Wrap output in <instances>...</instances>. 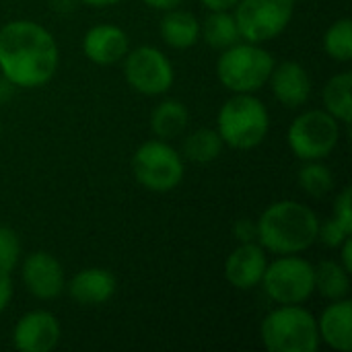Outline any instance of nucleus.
Listing matches in <instances>:
<instances>
[{
    "mask_svg": "<svg viewBox=\"0 0 352 352\" xmlns=\"http://www.w3.org/2000/svg\"><path fill=\"white\" fill-rule=\"evenodd\" d=\"M80 2L87 6H93V8H107V6H113L122 0H80Z\"/></svg>",
    "mask_w": 352,
    "mask_h": 352,
    "instance_id": "obj_34",
    "label": "nucleus"
},
{
    "mask_svg": "<svg viewBox=\"0 0 352 352\" xmlns=\"http://www.w3.org/2000/svg\"><path fill=\"white\" fill-rule=\"evenodd\" d=\"M260 338L270 352H316L320 349L318 320L303 305H278L260 326Z\"/></svg>",
    "mask_w": 352,
    "mask_h": 352,
    "instance_id": "obj_4",
    "label": "nucleus"
},
{
    "mask_svg": "<svg viewBox=\"0 0 352 352\" xmlns=\"http://www.w3.org/2000/svg\"><path fill=\"white\" fill-rule=\"evenodd\" d=\"M60 66V47L54 35L39 23L16 19L0 27V72L19 89L47 85Z\"/></svg>",
    "mask_w": 352,
    "mask_h": 352,
    "instance_id": "obj_1",
    "label": "nucleus"
},
{
    "mask_svg": "<svg viewBox=\"0 0 352 352\" xmlns=\"http://www.w3.org/2000/svg\"><path fill=\"white\" fill-rule=\"evenodd\" d=\"M0 132H2V122H0Z\"/></svg>",
    "mask_w": 352,
    "mask_h": 352,
    "instance_id": "obj_36",
    "label": "nucleus"
},
{
    "mask_svg": "<svg viewBox=\"0 0 352 352\" xmlns=\"http://www.w3.org/2000/svg\"><path fill=\"white\" fill-rule=\"evenodd\" d=\"M10 299H12V280H10V274L0 270V314L8 307Z\"/></svg>",
    "mask_w": 352,
    "mask_h": 352,
    "instance_id": "obj_30",
    "label": "nucleus"
},
{
    "mask_svg": "<svg viewBox=\"0 0 352 352\" xmlns=\"http://www.w3.org/2000/svg\"><path fill=\"white\" fill-rule=\"evenodd\" d=\"M235 237H237L241 243L254 241V239L258 237V229H256V225H254L252 221H248V219L237 221V225H235Z\"/></svg>",
    "mask_w": 352,
    "mask_h": 352,
    "instance_id": "obj_29",
    "label": "nucleus"
},
{
    "mask_svg": "<svg viewBox=\"0 0 352 352\" xmlns=\"http://www.w3.org/2000/svg\"><path fill=\"white\" fill-rule=\"evenodd\" d=\"M161 37L173 50L194 47L202 37V23L194 12L179 6L165 10L161 19Z\"/></svg>",
    "mask_w": 352,
    "mask_h": 352,
    "instance_id": "obj_18",
    "label": "nucleus"
},
{
    "mask_svg": "<svg viewBox=\"0 0 352 352\" xmlns=\"http://www.w3.org/2000/svg\"><path fill=\"white\" fill-rule=\"evenodd\" d=\"M2 82H4V78H2V72H0V89H2Z\"/></svg>",
    "mask_w": 352,
    "mask_h": 352,
    "instance_id": "obj_35",
    "label": "nucleus"
},
{
    "mask_svg": "<svg viewBox=\"0 0 352 352\" xmlns=\"http://www.w3.org/2000/svg\"><path fill=\"white\" fill-rule=\"evenodd\" d=\"M66 289L78 305L99 307L116 295L118 280L105 268H85L66 283Z\"/></svg>",
    "mask_w": 352,
    "mask_h": 352,
    "instance_id": "obj_16",
    "label": "nucleus"
},
{
    "mask_svg": "<svg viewBox=\"0 0 352 352\" xmlns=\"http://www.w3.org/2000/svg\"><path fill=\"white\" fill-rule=\"evenodd\" d=\"M299 186L305 194L314 198H324L334 188V175L330 167L322 161H305V165L299 169Z\"/></svg>",
    "mask_w": 352,
    "mask_h": 352,
    "instance_id": "obj_25",
    "label": "nucleus"
},
{
    "mask_svg": "<svg viewBox=\"0 0 352 352\" xmlns=\"http://www.w3.org/2000/svg\"><path fill=\"white\" fill-rule=\"evenodd\" d=\"M270 89L276 97V101L289 109H297L305 105L311 97V76L307 68L295 60H287L280 64H274L270 74Z\"/></svg>",
    "mask_w": 352,
    "mask_h": 352,
    "instance_id": "obj_15",
    "label": "nucleus"
},
{
    "mask_svg": "<svg viewBox=\"0 0 352 352\" xmlns=\"http://www.w3.org/2000/svg\"><path fill=\"white\" fill-rule=\"evenodd\" d=\"M190 122L188 107L177 99H165L151 111V130L161 140H171L184 134Z\"/></svg>",
    "mask_w": 352,
    "mask_h": 352,
    "instance_id": "obj_19",
    "label": "nucleus"
},
{
    "mask_svg": "<svg viewBox=\"0 0 352 352\" xmlns=\"http://www.w3.org/2000/svg\"><path fill=\"white\" fill-rule=\"evenodd\" d=\"M19 262H21V239L10 227L0 225V270L10 274L19 266Z\"/></svg>",
    "mask_w": 352,
    "mask_h": 352,
    "instance_id": "obj_26",
    "label": "nucleus"
},
{
    "mask_svg": "<svg viewBox=\"0 0 352 352\" xmlns=\"http://www.w3.org/2000/svg\"><path fill=\"white\" fill-rule=\"evenodd\" d=\"M274 56L260 43L237 41L221 52L217 60V76L231 93H258L270 80Z\"/></svg>",
    "mask_w": 352,
    "mask_h": 352,
    "instance_id": "obj_5",
    "label": "nucleus"
},
{
    "mask_svg": "<svg viewBox=\"0 0 352 352\" xmlns=\"http://www.w3.org/2000/svg\"><path fill=\"white\" fill-rule=\"evenodd\" d=\"M295 14V0H239L233 8L243 41L266 43L278 37Z\"/></svg>",
    "mask_w": 352,
    "mask_h": 352,
    "instance_id": "obj_9",
    "label": "nucleus"
},
{
    "mask_svg": "<svg viewBox=\"0 0 352 352\" xmlns=\"http://www.w3.org/2000/svg\"><path fill=\"white\" fill-rule=\"evenodd\" d=\"M146 6L155 8V10H171V8H177L184 4V0H142Z\"/></svg>",
    "mask_w": 352,
    "mask_h": 352,
    "instance_id": "obj_33",
    "label": "nucleus"
},
{
    "mask_svg": "<svg viewBox=\"0 0 352 352\" xmlns=\"http://www.w3.org/2000/svg\"><path fill=\"white\" fill-rule=\"evenodd\" d=\"M340 140V122L326 109H309L297 116L287 132L293 155L301 161H324Z\"/></svg>",
    "mask_w": 352,
    "mask_h": 352,
    "instance_id": "obj_7",
    "label": "nucleus"
},
{
    "mask_svg": "<svg viewBox=\"0 0 352 352\" xmlns=\"http://www.w3.org/2000/svg\"><path fill=\"white\" fill-rule=\"evenodd\" d=\"M260 285L278 305H303L316 293L314 264L299 254L278 256L274 262H268Z\"/></svg>",
    "mask_w": 352,
    "mask_h": 352,
    "instance_id": "obj_8",
    "label": "nucleus"
},
{
    "mask_svg": "<svg viewBox=\"0 0 352 352\" xmlns=\"http://www.w3.org/2000/svg\"><path fill=\"white\" fill-rule=\"evenodd\" d=\"M27 291L41 301L56 299L66 289V274L62 264L47 252H33L23 260L21 270Z\"/></svg>",
    "mask_w": 352,
    "mask_h": 352,
    "instance_id": "obj_12",
    "label": "nucleus"
},
{
    "mask_svg": "<svg viewBox=\"0 0 352 352\" xmlns=\"http://www.w3.org/2000/svg\"><path fill=\"white\" fill-rule=\"evenodd\" d=\"M132 173L136 182L155 194L175 190L186 175L184 157L161 138L142 142L132 157Z\"/></svg>",
    "mask_w": 352,
    "mask_h": 352,
    "instance_id": "obj_6",
    "label": "nucleus"
},
{
    "mask_svg": "<svg viewBox=\"0 0 352 352\" xmlns=\"http://www.w3.org/2000/svg\"><path fill=\"white\" fill-rule=\"evenodd\" d=\"M324 50L336 62L352 60V23L349 16L334 21L324 33Z\"/></svg>",
    "mask_w": 352,
    "mask_h": 352,
    "instance_id": "obj_24",
    "label": "nucleus"
},
{
    "mask_svg": "<svg viewBox=\"0 0 352 352\" xmlns=\"http://www.w3.org/2000/svg\"><path fill=\"white\" fill-rule=\"evenodd\" d=\"M126 82L140 95H165L175 80L171 60L155 45H138L124 56Z\"/></svg>",
    "mask_w": 352,
    "mask_h": 352,
    "instance_id": "obj_10",
    "label": "nucleus"
},
{
    "mask_svg": "<svg viewBox=\"0 0 352 352\" xmlns=\"http://www.w3.org/2000/svg\"><path fill=\"white\" fill-rule=\"evenodd\" d=\"M320 340L332 351L351 352L352 349V303L351 299L332 301L318 320Z\"/></svg>",
    "mask_w": 352,
    "mask_h": 352,
    "instance_id": "obj_17",
    "label": "nucleus"
},
{
    "mask_svg": "<svg viewBox=\"0 0 352 352\" xmlns=\"http://www.w3.org/2000/svg\"><path fill=\"white\" fill-rule=\"evenodd\" d=\"M62 338L60 322L45 309H35L19 318L12 328V346L21 352H50Z\"/></svg>",
    "mask_w": 352,
    "mask_h": 352,
    "instance_id": "obj_11",
    "label": "nucleus"
},
{
    "mask_svg": "<svg viewBox=\"0 0 352 352\" xmlns=\"http://www.w3.org/2000/svg\"><path fill=\"white\" fill-rule=\"evenodd\" d=\"M314 289L328 301L346 299L351 293V272L336 260H324L314 266Z\"/></svg>",
    "mask_w": 352,
    "mask_h": 352,
    "instance_id": "obj_20",
    "label": "nucleus"
},
{
    "mask_svg": "<svg viewBox=\"0 0 352 352\" xmlns=\"http://www.w3.org/2000/svg\"><path fill=\"white\" fill-rule=\"evenodd\" d=\"M352 74L351 72H338L334 74L322 91L324 109L334 116L340 124H351L352 120Z\"/></svg>",
    "mask_w": 352,
    "mask_h": 352,
    "instance_id": "obj_21",
    "label": "nucleus"
},
{
    "mask_svg": "<svg viewBox=\"0 0 352 352\" xmlns=\"http://www.w3.org/2000/svg\"><path fill=\"white\" fill-rule=\"evenodd\" d=\"M130 50L128 33L111 23L91 27L82 37V54L97 66H111L124 60Z\"/></svg>",
    "mask_w": 352,
    "mask_h": 352,
    "instance_id": "obj_14",
    "label": "nucleus"
},
{
    "mask_svg": "<svg viewBox=\"0 0 352 352\" xmlns=\"http://www.w3.org/2000/svg\"><path fill=\"white\" fill-rule=\"evenodd\" d=\"M208 10H233L239 0H200Z\"/></svg>",
    "mask_w": 352,
    "mask_h": 352,
    "instance_id": "obj_32",
    "label": "nucleus"
},
{
    "mask_svg": "<svg viewBox=\"0 0 352 352\" xmlns=\"http://www.w3.org/2000/svg\"><path fill=\"white\" fill-rule=\"evenodd\" d=\"M351 231H346L334 217L332 219H326L324 223H320V231H318V239L330 248V250H338L346 237H351Z\"/></svg>",
    "mask_w": 352,
    "mask_h": 352,
    "instance_id": "obj_27",
    "label": "nucleus"
},
{
    "mask_svg": "<svg viewBox=\"0 0 352 352\" xmlns=\"http://www.w3.org/2000/svg\"><path fill=\"white\" fill-rule=\"evenodd\" d=\"M346 231L352 233V194L351 188H344L334 200V214H332Z\"/></svg>",
    "mask_w": 352,
    "mask_h": 352,
    "instance_id": "obj_28",
    "label": "nucleus"
},
{
    "mask_svg": "<svg viewBox=\"0 0 352 352\" xmlns=\"http://www.w3.org/2000/svg\"><path fill=\"white\" fill-rule=\"evenodd\" d=\"M338 250H340V264H342L349 272H352V237H346L344 243H342Z\"/></svg>",
    "mask_w": 352,
    "mask_h": 352,
    "instance_id": "obj_31",
    "label": "nucleus"
},
{
    "mask_svg": "<svg viewBox=\"0 0 352 352\" xmlns=\"http://www.w3.org/2000/svg\"><path fill=\"white\" fill-rule=\"evenodd\" d=\"M217 132L227 146L252 151L260 146L270 132L268 107L256 93H233L219 109Z\"/></svg>",
    "mask_w": 352,
    "mask_h": 352,
    "instance_id": "obj_3",
    "label": "nucleus"
},
{
    "mask_svg": "<svg viewBox=\"0 0 352 352\" xmlns=\"http://www.w3.org/2000/svg\"><path fill=\"white\" fill-rule=\"evenodd\" d=\"M202 35L210 47L221 52L241 41V33L233 16V10H208V16L202 25Z\"/></svg>",
    "mask_w": 352,
    "mask_h": 352,
    "instance_id": "obj_22",
    "label": "nucleus"
},
{
    "mask_svg": "<svg viewBox=\"0 0 352 352\" xmlns=\"http://www.w3.org/2000/svg\"><path fill=\"white\" fill-rule=\"evenodd\" d=\"M223 148H225V142H223V138L219 136L217 130H212V128H198V130H194L192 134L186 136V140H184V155L182 157H186L192 163L204 165V163L217 161L221 157Z\"/></svg>",
    "mask_w": 352,
    "mask_h": 352,
    "instance_id": "obj_23",
    "label": "nucleus"
},
{
    "mask_svg": "<svg viewBox=\"0 0 352 352\" xmlns=\"http://www.w3.org/2000/svg\"><path fill=\"white\" fill-rule=\"evenodd\" d=\"M256 229L266 252L276 256L303 254L318 241L320 219L297 200H278L260 214Z\"/></svg>",
    "mask_w": 352,
    "mask_h": 352,
    "instance_id": "obj_2",
    "label": "nucleus"
},
{
    "mask_svg": "<svg viewBox=\"0 0 352 352\" xmlns=\"http://www.w3.org/2000/svg\"><path fill=\"white\" fill-rule=\"evenodd\" d=\"M266 266L268 252L256 241H245L229 254L225 262V278L237 291H252L262 283Z\"/></svg>",
    "mask_w": 352,
    "mask_h": 352,
    "instance_id": "obj_13",
    "label": "nucleus"
}]
</instances>
